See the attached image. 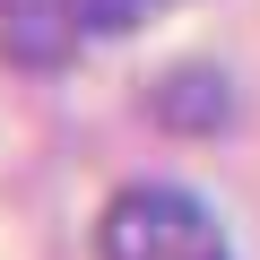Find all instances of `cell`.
Masks as SVG:
<instances>
[{
  "instance_id": "6da1fadb",
  "label": "cell",
  "mask_w": 260,
  "mask_h": 260,
  "mask_svg": "<svg viewBox=\"0 0 260 260\" xmlns=\"http://www.w3.org/2000/svg\"><path fill=\"white\" fill-rule=\"evenodd\" d=\"M95 260H234L217 208L182 182H130L95 217Z\"/></svg>"
},
{
  "instance_id": "7a4b0ae2",
  "label": "cell",
  "mask_w": 260,
  "mask_h": 260,
  "mask_svg": "<svg viewBox=\"0 0 260 260\" xmlns=\"http://www.w3.org/2000/svg\"><path fill=\"white\" fill-rule=\"evenodd\" d=\"M87 44V0H0V61L9 70H70Z\"/></svg>"
},
{
  "instance_id": "3957f363",
  "label": "cell",
  "mask_w": 260,
  "mask_h": 260,
  "mask_svg": "<svg viewBox=\"0 0 260 260\" xmlns=\"http://www.w3.org/2000/svg\"><path fill=\"white\" fill-rule=\"evenodd\" d=\"M234 104H225V78L217 70H174L165 87H156V121H174V130H217Z\"/></svg>"
},
{
  "instance_id": "277c9868",
  "label": "cell",
  "mask_w": 260,
  "mask_h": 260,
  "mask_svg": "<svg viewBox=\"0 0 260 260\" xmlns=\"http://www.w3.org/2000/svg\"><path fill=\"white\" fill-rule=\"evenodd\" d=\"M148 9H165V0H87V35H130Z\"/></svg>"
}]
</instances>
